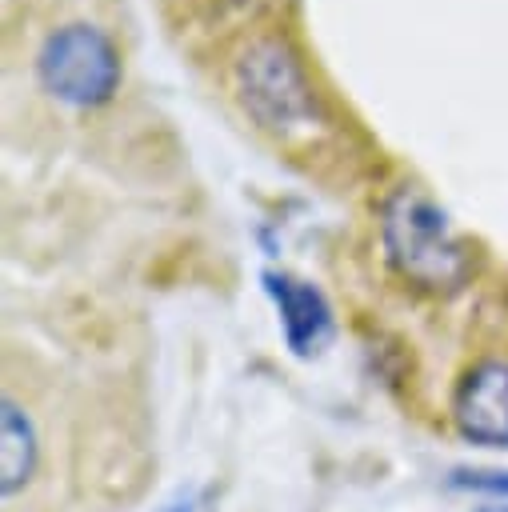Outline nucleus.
Here are the masks:
<instances>
[{
	"mask_svg": "<svg viewBox=\"0 0 508 512\" xmlns=\"http://www.w3.org/2000/svg\"><path fill=\"white\" fill-rule=\"evenodd\" d=\"M380 244L392 272L432 296L460 292L476 272L472 244L456 232L452 216L420 184H400L384 196Z\"/></svg>",
	"mask_w": 508,
	"mask_h": 512,
	"instance_id": "obj_1",
	"label": "nucleus"
},
{
	"mask_svg": "<svg viewBox=\"0 0 508 512\" xmlns=\"http://www.w3.org/2000/svg\"><path fill=\"white\" fill-rule=\"evenodd\" d=\"M232 84L240 108L252 116L256 128L272 136H304L320 124V96L300 64V56L280 36L252 40L236 64Z\"/></svg>",
	"mask_w": 508,
	"mask_h": 512,
	"instance_id": "obj_2",
	"label": "nucleus"
},
{
	"mask_svg": "<svg viewBox=\"0 0 508 512\" xmlns=\"http://www.w3.org/2000/svg\"><path fill=\"white\" fill-rule=\"evenodd\" d=\"M36 76L60 104L100 108L120 88V52L96 24H64L40 44Z\"/></svg>",
	"mask_w": 508,
	"mask_h": 512,
	"instance_id": "obj_3",
	"label": "nucleus"
},
{
	"mask_svg": "<svg viewBox=\"0 0 508 512\" xmlns=\"http://www.w3.org/2000/svg\"><path fill=\"white\" fill-rule=\"evenodd\" d=\"M452 420L464 440L508 448V360L492 356L472 364L452 396Z\"/></svg>",
	"mask_w": 508,
	"mask_h": 512,
	"instance_id": "obj_4",
	"label": "nucleus"
},
{
	"mask_svg": "<svg viewBox=\"0 0 508 512\" xmlns=\"http://www.w3.org/2000/svg\"><path fill=\"white\" fill-rule=\"evenodd\" d=\"M264 292L272 296L284 344L296 356H316L332 340V308L316 284L292 272H264Z\"/></svg>",
	"mask_w": 508,
	"mask_h": 512,
	"instance_id": "obj_5",
	"label": "nucleus"
},
{
	"mask_svg": "<svg viewBox=\"0 0 508 512\" xmlns=\"http://www.w3.org/2000/svg\"><path fill=\"white\" fill-rule=\"evenodd\" d=\"M0 488L4 496H12L16 488L28 484L32 468H36V456H40V436H36V424L32 416L12 400L4 396V412H0Z\"/></svg>",
	"mask_w": 508,
	"mask_h": 512,
	"instance_id": "obj_6",
	"label": "nucleus"
},
{
	"mask_svg": "<svg viewBox=\"0 0 508 512\" xmlns=\"http://www.w3.org/2000/svg\"><path fill=\"white\" fill-rule=\"evenodd\" d=\"M484 512H508V504H492V508H484Z\"/></svg>",
	"mask_w": 508,
	"mask_h": 512,
	"instance_id": "obj_7",
	"label": "nucleus"
},
{
	"mask_svg": "<svg viewBox=\"0 0 508 512\" xmlns=\"http://www.w3.org/2000/svg\"><path fill=\"white\" fill-rule=\"evenodd\" d=\"M172 512H192V508H188V504H176V508H172Z\"/></svg>",
	"mask_w": 508,
	"mask_h": 512,
	"instance_id": "obj_8",
	"label": "nucleus"
}]
</instances>
